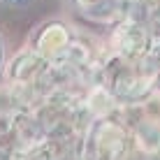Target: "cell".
Returning <instances> with one entry per match:
<instances>
[{"instance_id": "1", "label": "cell", "mask_w": 160, "mask_h": 160, "mask_svg": "<svg viewBox=\"0 0 160 160\" xmlns=\"http://www.w3.org/2000/svg\"><path fill=\"white\" fill-rule=\"evenodd\" d=\"M0 2L5 5V7H9V9H30V7H35L40 0H0Z\"/></svg>"}, {"instance_id": "2", "label": "cell", "mask_w": 160, "mask_h": 160, "mask_svg": "<svg viewBox=\"0 0 160 160\" xmlns=\"http://www.w3.org/2000/svg\"><path fill=\"white\" fill-rule=\"evenodd\" d=\"M5 65H7V42H5L2 32H0V77L5 72Z\"/></svg>"}]
</instances>
